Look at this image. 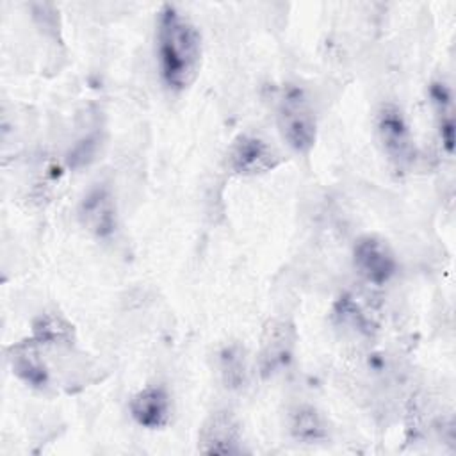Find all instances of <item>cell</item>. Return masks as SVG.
I'll use <instances>...</instances> for the list:
<instances>
[{"label": "cell", "instance_id": "cell-1", "mask_svg": "<svg viewBox=\"0 0 456 456\" xmlns=\"http://www.w3.org/2000/svg\"><path fill=\"white\" fill-rule=\"evenodd\" d=\"M157 61L164 84L173 91L187 89L201 68V34L175 5L166 4L157 18Z\"/></svg>", "mask_w": 456, "mask_h": 456}, {"label": "cell", "instance_id": "cell-9", "mask_svg": "<svg viewBox=\"0 0 456 456\" xmlns=\"http://www.w3.org/2000/svg\"><path fill=\"white\" fill-rule=\"evenodd\" d=\"M132 419L146 429H162L171 419L169 395L162 387L150 385L132 395L128 403Z\"/></svg>", "mask_w": 456, "mask_h": 456}, {"label": "cell", "instance_id": "cell-8", "mask_svg": "<svg viewBox=\"0 0 456 456\" xmlns=\"http://www.w3.org/2000/svg\"><path fill=\"white\" fill-rule=\"evenodd\" d=\"M78 219L96 237H107L116 230V201L105 183L93 185L78 205Z\"/></svg>", "mask_w": 456, "mask_h": 456}, {"label": "cell", "instance_id": "cell-6", "mask_svg": "<svg viewBox=\"0 0 456 456\" xmlns=\"http://www.w3.org/2000/svg\"><path fill=\"white\" fill-rule=\"evenodd\" d=\"M353 262L358 274L374 285H385L397 271V260L390 246L376 237H360L353 249Z\"/></svg>", "mask_w": 456, "mask_h": 456}, {"label": "cell", "instance_id": "cell-4", "mask_svg": "<svg viewBox=\"0 0 456 456\" xmlns=\"http://www.w3.org/2000/svg\"><path fill=\"white\" fill-rule=\"evenodd\" d=\"M376 128L383 151L390 162L399 169H406L415 159V146L403 110L394 103L381 105Z\"/></svg>", "mask_w": 456, "mask_h": 456}, {"label": "cell", "instance_id": "cell-3", "mask_svg": "<svg viewBox=\"0 0 456 456\" xmlns=\"http://www.w3.org/2000/svg\"><path fill=\"white\" fill-rule=\"evenodd\" d=\"M226 164L239 176H260L281 164L280 151L255 134H240L228 148Z\"/></svg>", "mask_w": 456, "mask_h": 456}, {"label": "cell", "instance_id": "cell-13", "mask_svg": "<svg viewBox=\"0 0 456 456\" xmlns=\"http://www.w3.org/2000/svg\"><path fill=\"white\" fill-rule=\"evenodd\" d=\"M219 370H221V379L226 388L239 390L246 385L248 362H246V351L240 344L232 342L221 349Z\"/></svg>", "mask_w": 456, "mask_h": 456}, {"label": "cell", "instance_id": "cell-10", "mask_svg": "<svg viewBox=\"0 0 456 456\" xmlns=\"http://www.w3.org/2000/svg\"><path fill=\"white\" fill-rule=\"evenodd\" d=\"M12 372L30 387L45 388L48 385V370L39 354V342L30 338L11 347Z\"/></svg>", "mask_w": 456, "mask_h": 456}, {"label": "cell", "instance_id": "cell-5", "mask_svg": "<svg viewBox=\"0 0 456 456\" xmlns=\"http://www.w3.org/2000/svg\"><path fill=\"white\" fill-rule=\"evenodd\" d=\"M296 330L289 321L273 319L264 326L258 351V369L264 378L283 370L294 354Z\"/></svg>", "mask_w": 456, "mask_h": 456}, {"label": "cell", "instance_id": "cell-7", "mask_svg": "<svg viewBox=\"0 0 456 456\" xmlns=\"http://www.w3.org/2000/svg\"><path fill=\"white\" fill-rule=\"evenodd\" d=\"M198 451L203 454H240L242 428L230 411L210 413L198 431Z\"/></svg>", "mask_w": 456, "mask_h": 456}, {"label": "cell", "instance_id": "cell-12", "mask_svg": "<svg viewBox=\"0 0 456 456\" xmlns=\"http://www.w3.org/2000/svg\"><path fill=\"white\" fill-rule=\"evenodd\" d=\"M34 340H37L41 346H71L75 333L73 326L61 315L53 312L41 314L34 324Z\"/></svg>", "mask_w": 456, "mask_h": 456}, {"label": "cell", "instance_id": "cell-11", "mask_svg": "<svg viewBox=\"0 0 456 456\" xmlns=\"http://www.w3.org/2000/svg\"><path fill=\"white\" fill-rule=\"evenodd\" d=\"M289 429L301 444H321L328 440V422L314 406L299 404L290 411Z\"/></svg>", "mask_w": 456, "mask_h": 456}, {"label": "cell", "instance_id": "cell-2", "mask_svg": "<svg viewBox=\"0 0 456 456\" xmlns=\"http://www.w3.org/2000/svg\"><path fill=\"white\" fill-rule=\"evenodd\" d=\"M278 128L287 146L297 153H308L315 144V112L301 89L287 87L283 91L278 105Z\"/></svg>", "mask_w": 456, "mask_h": 456}]
</instances>
